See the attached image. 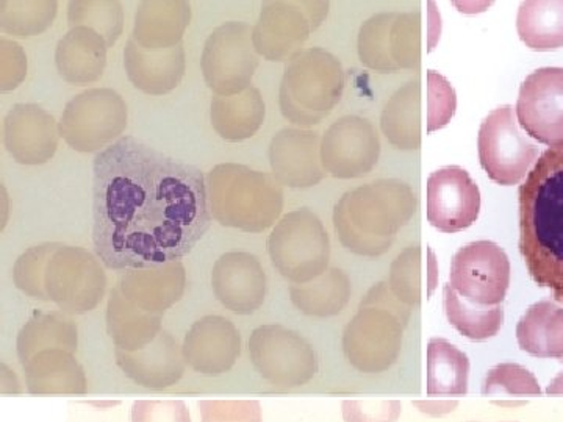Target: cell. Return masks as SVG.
<instances>
[{
	"mask_svg": "<svg viewBox=\"0 0 563 422\" xmlns=\"http://www.w3.org/2000/svg\"><path fill=\"white\" fill-rule=\"evenodd\" d=\"M358 57L376 73L418 69L421 62V14L418 11L379 13L363 22Z\"/></svg>",
	"mask_w": 563,
	"mask_h": 422,
	"instance_id": "9",
	"label": "cell"
},
{
	"mask_svg": "<svg viewBox=\"0 0 563 422\" xmlns=\"http://www.w3.org/2000/svg\"><path fill=\"white\" fill-rule=\"evenodd\" d=\"M210 211L225 227L261 233L279 220L284 190L276 177L236 163L214 166L207 176Z\"/></svg>",
	"mask_w": 563,
	"mask_h": 422,
	"instance_id": "4",
	"label": "cell"
},
{
	"mask_svg": "<svg viewBox=\"0 0 563 422\" xmlns=\"http://www.w3.org/2000/svg\"><path fill=\"white\" fill-rule=\"evenodd\" d=\"M455 92L450 81L435 70L428 73V132L444 127L455 113Z\"/></svg>",
	"mask_w": 563,
	"mask_h": 422,
	"instance_id": "42",
	"label": "cell"
},
{
	"mask_svg": "<svg viewBox=\"0 0 563 422\" xmlns=\"http://www.w3.org/2000/svg\"><path fill=\"white\" fill-rule=\"evenodd\" d=\"M518 198L526 268L539 287L563 303V143L540 155Z\"/></svg>",
	"mask_w": 563,
	"mask_h": 422,
	"instance_id": "2",
	"label": "cell"
},
{
	"mask_svg": "<svg viewBox=\"0 0 563 422\" xmlns=\"http://www.w3.org/2000/svg\"><path fill=\"white\" fill-rule=\"evenodd\" d=\"M273 176L290 188H312L325 177L320 135L302 129H284L269 144Z\"/></svg>",
	"mask_w": 563,
	"mask_h": 422,
	"instance_id": "22",
	"label": "cell"
},
{
	"mask_svg": "<svg viewBox=\"0 0 563 422\" xmlns=\"http://www.w3.org/2000/svg\"><path fill=\"white\" fill-rule=\"evenodd\" d=\"M506 422H515V421H506Z\"/></svg>",
	"mask_w": 563,
	"mask_h": 422,
	"instance_id": "50",
	"label": "cell"
},
{
	"mask_svg": "<svg viewBox=\"0 0 563 422\" xmlns=\"http://www.w3.org/2000/svg\"><path fill=\"white\" fill-rule=\"evenodd\" d=\"M518 124L539 143H563V68H540L529 74L518 95Z\"/></svg>",
	"mask_w": 563,
	"mask_h": 422,
	"instance_id": "17",
	"label": "cell"
},
{
	"mask_svg": "<svg viewBox=\"0 0 563 422\" xmlns=\"http://www.w3.org/2000/svg\"><path fill=\"white\" fill-rule=\"evenodd\" d=\"M470 360L454 344L443 338L428 343V395H466Z\"/></svg>",
	"mask_w": 563,
	"mask_h": 422,
	"instance_id": "36",
	"label": "cell"
},
{
	"mask_svg": "<svg viewBox=\"0 0 563 422\" xmlns=\"http://www.w3.org/2000/svg\"><path fill=\"white\" fill-rule=\"evenodd\" d=\"M481 213V191L461 166H446L428 179V220L443 233L472 227Z\"/></svg>",
	"mask_w": 563,
	"mask_h": 422,
	"instance_id": "18",
	"label": "cell"
},
{
	"mask_svg": "<svg viewBox=\"0 0 563 422\" xmlns=\"http://www.w3.org/2000/svg\"><path fill=\"white\" fill-rule=\"evenodd\" d=\"M274 268L292 284H307L328 271L331 242L320 218L309 209L285 214L268 238Z\"/></svg>",
	"mask_w": 563,
	"mask_h": 422,
	"instance_id": "8",
	"label": "cell"
},
{
	"mask_svg": "<svg viewBox=\"0 0 563 422\" xmlns=\"http://www.w3.org/2000/svg\"><path fill=\"white\" fill-rule=\"evenodd\" d=\"M443 307L448 321L472 342H487L498 335L504 324L503 307L481 310L468 306L455 295L451 285H444Z\"/></svg>",
	"mask_w": 563,
	"mask_h": 422,
	"instance_id": "37",
	"label": "cell"
},
{
	"mask_svg": "<svg viewBox=\"0 0 563 422\" xmlns=\"http://www.w3.org/2000/svg\"><path fill=\"white\" fill-rule=\"evenodd\" d=\"M58 3L18 2L3 0L0 2V29L2 32L16 36H35L46 32L57 16Z\"/></svg>",
	"mask_w": 563,
	"mask_h": 422,
	"instance_id": "38",
	"label": "cell"
},
{
	"mask_svg": "<svg viewBox=\"0 0 563 422\" xmlns=\"http://www.w3.org/2000/svg\"><path fill=\"white\" fill-rule=\"evenodd\" d=\"M22 366L32 395H84L87 391L84 368L68 351L38 352Z\"/></svg>",
	"mask_w": 563,
	"mask_h": 422,
	"instance_id": "28",
	"label": "cell"
},
{
	"mask_svg": "<svg viewBox=\"0 0 563 422\" xmlns=\"http://www.w3.org/2000/svg\"><path fill=\"white\" fill-rule=\"evenodd\" d=\"M290 296L296 309L303 314L335 316L350 302L351 280L342 269H328L312 281L292 285Z\"/></svg>",
	"mask_w": 563,
	"mask_h": 422,
	"instance_id": "34",
	"label": "cell"
},
{
	"mask_svg": "<svg viewBox=\"0 0 563 422\" xmlns=\"http://www.w3.org/2000/svg\"><path fill=\"white\" fill-rule=\"evenodd\" d=\"M124 66L129 80L140 91L151 96L168 95L179 87L187 69L184 44L173 49L150 51L131 38L125 44Z\"/></svg>",
	"mask_w": 563,
	"mask_h": 422,
	"instance_id": "25",
	"label": "cell"
},
{
	"mask_svg": "<svg viewBox=\"0 0 563 422\" xmlns=\"http://www.w3.org/2000/svg\"><path fill=\"white\" fill-rule=\"evenodd\" d=\"M561 362L563 363V358H562V360H561Z\"/></svg>",
	"mask_w": 563,
	"mask_h": 422,
	"instance_id": "51",
	"label": "cell"
},
{
	"mask_svg": "<svg viewBox=\"0 0 563 422\" xmlns=\"http://www.w3.org/2000/svg\"><path fill=\"white\" fill-rule=\"evenodd\" d=\"M415 406L420 407L422 413L442 417V414L453 412L457 402H415Z\"/></svg>",
	"mask_w": 563,
	"mask_h": 422,
	"instance_id": "48",
	"label": "cell"
},
{
	"mask_svg": "<svg viewBox=\"0 0 563 422\" xmlns=\"http://www.w3.org/2000/svg\"><path fill=\"white\" fill-rule=\"evenodd\" d=\"M521 351L539 358H563V307L540 301L529 307L517 325Z\"/></svg>",
	"mask_w": 563,
	"mask_h": 422,
	"instance_id": "31",
	"label": "cell"
},
{
	"mask_svg": "<svg viewBox=\"0 0 563 422\" xmlns=\"http://www.w3.org/2000/svg\"><path fill=\"white\" fill-rule=\"evenodd\" d=\"M514 107L493 110L479 129V160L484 171L503 187L518 185L536 165L539 149L518 127Z\"/></svg>",
	"mask_w": 563,
	"mask_h": 422,
	"instance_id": "13",
	"label": "cell"
},
{
	"mask_svg": "<svg viewBox=\"0 0 563 422\" xmlns=\"http://www.w3.org/2000/svg\"><path fill=\"white\" fill-rule=\"evenodd\" d=\"M54 116L36 103H18L3 122V143L13 160L21 165H44L58 147Z\"/></svg>",
	"mask_w": 563,
	"mask_h": 422,
	"instance_id": "20",
	"label": "cell"
},
{
	"mask_svg": "<svg viewBox=\"0 0 563 422\" xmlns=\"http://www.w3.org/2000/svg\"><path fill=\"white\" fill-rule=\"evenodd\" d=\"M106 40L88 27L70 29L55 51V63L63 80L87 85L99 80L107 66Z\"/></svg>",
	"mask_w": 563,
	"mask_h": 422,
	"instance_id": "27",
	"label": "cell"
},
{
	"mask_svg": "<svg viewBox=\"0 0 563 422\" xmlns=\"http://www.w3.org/2000/svg\"><path fill=\"white\" fill-rule=\"evenodd\" d=\"M472 422H476V421H472Z\"/></svg>",
	"mask_w": 563,
	"mask_h": 422,
	"instance_id": "52",
	"label": "cell"
},
{
	"mask_svg": "<svg viewBox=\"0 0 563 422\" xmlns=\"http://www.w3.org/2000/svg\"><path fill=\"white\" fill-rule=\"evenodd\" d=\"M132 422H191V417L184 401H136Z\"/></svg>",
	"mask_w": 563,
	"mask_h": 422,
	"instance_id": "46",
	"label": "cell"
},
{
	"mask_svg": "<svg viewBox=\"0 0 563 422\" xmlns=\"http://www.w3.org/2000/svg\"><path fill=\"white\" fill-rule=\"evenodd\" d=\"M265 102L257 88L236 96H217L211 99V125L225 141L239 143L254 136L265 122Z\"/></svg>",
	"mask_w": 563,
	"mask_h": 422,
	"instance_id": "29",
	"label": "cell"
},
{
	"mask_svg": "<svg viewBox=\"0 0 563 422\" xmlns=\"http://www.w3.org/2000/svg\"><path fill=\"white\" fill-rule=\"evenodd\" d=\"M106 288V273L91 252L57 243L44 263L38 299L57 303L63 313L84 314L101 303Z\"/></svg>",
	"mask_w": 563,
	"mask_h": 422,
	"instance_id": "7",
	"label": "cell"
},
{
	"mask_svg": "<svg viewBox=\"0 0 563 422\" xmlns=\"http://www.w3.org/2000/svg\"><path fill=\"white\" fill-rule=\"evenodd\" d=\"M390 290L404 306L421 302V247H407L391 265Z\"/></svg>",
	"mask_w": 563,
	"mask_h": 422,
	"instance_id": "40",
	"label": "cell"
},
{
	"mask_svg": "<svg viewBox=\"0 0 563 422\" xmlns=\"http://www.w3.org/2000/svg\"><path fill=\"white\" fill-rule=\"evenodd\" d=\"M79 332L65 313H35L18 335V355L22 365L33 355L47 349L77 351Z\"/></svg>",
	"mask_w": 563,
	"mask_h": 422,
	"instance_id": "33",
	"label": "cell"
},
{
	"mask_svg": "<svg viewBox=\"0 0 563 422\" xmlns=\"http://www.w3.org/2000/svg\"><path fill=\"white\" fill-rule=\"evenodd\" d=\"M450 285L468 306L481 310L503 307L510 285V262L493 242L461 247L451 262Z\"/></svg>",
	"mask_w": 563,
	"mask_h": 422,
	"instance_id": "14",
	"label": "cell"
},
{
	"mask_svg": "<svg viewBox=\"0 0 563 422\" xmlns=\"http://www.w3.org/2000/svg\"><path fill=\"white\" fill-rule=\"evenodd\" d=\"M402 412L398 401H344L346 422H396Z\"/></svg>",
	"mask_w": 563,
	"mask_h": 422,
	"instance_id": "45",
	"label": "cell"
},
{
	"mask_svg": "<svg viewBox=\"0 0 563 422\" xmlns=\"http://www.w3.org/2000/svg\"><path fill=\"white\" fill-rule=\"evenodd\" d=\"M250 355L257 373L274 387H302L318 373L312 344L284 325L255 329L250 338Z\"/></svg>",
	"mask_w": 563,
	"mask_h": 422,
	"instance_id": "11",
	"label": "cell"
},
{
	"mask_svg": "<svg viewBox=\"0 0 563 422\" xmlns=\"http://www.w3.org/2000/svg\"><path fill=\"white\" fill-rule=\"evenodd\" d=\"M128 127V106L110 88H92L70 99L63 110L60 136L74 151H103Z\"/></svg>",
	"mask_w": 563,
	"mask_h": 422,
	"instance_id": "10",
	"label": "cell"
},
{
	"mask_svg": "<svg viewBox=\"0 0 563 422\" xmlns=\"http://www.w3.org/2000/svg\"><path fill=\"white\" fill-rule=\"evenodd\" d=\"M520 40L532 51L563 47V0H528L517 16Z\"/></svg>",
	"mask_w": 563,
	"mask_h": 422,
	"instance_id": "35",
	"label": "cell"
},
{
	"mask_svg": "<svg viewBox=\"0 0 563 422\" xmlns=\"http://www.w3.org/2000/svg\"><path fill=\"white\" fill-rule=\"evenodd\" d=\"M418 198L401 180L384 179L347 191L333 210V227L347 251L379 257L417 213Z\"/></svg>",
	"mask_w": 563,
	"mask_h": 422,
	"instance_id": "3",
	"label": "cell"
},
{
	"mask_svg": "<svg viewBox=\"0 0 563 422\" xmlns=\"http://www.w3.org/2000/svg\"><path fill=\"white\" fill-rule=\"evenodd\" d=\"M68 24L70 29L88 27L98 32L111 47L122 35L124 13L120 2H79L74 0L68 7Z\"/></svg>",
	"mask_w": 563,
	"mask_h": 422,
	"instance_id": "39",
	"label": "cell"
},
{
	"mask_svg": "<svg viewBox=\"0 0 563 422\" xmlns=\"http://www.w3.org/2000/svg\"><path fill=\"white\" fill-rule=\"evenodd\" d=\"M211 287L225 309L252 314L265 302L266 274L261 260L250 252H228L214 263Z\"/></svg>",
	"mask_w": 563,
	"mask_h": 422,
	"instance_id": "19",
	"label": "cell"
},
{
	"mask_svg": "<svg viewBox=\"0 0 563 422\" xmlns=\"http://www.w3.org/2000/svg\"><path fill=\"white\" fill-rule=\"evenodd\" d=\"M329 7V2L295 0L263 3L261 18L252 29L255 51L269 62L290 60L328 18Z\"/></svg>",
	"mask_w": 563,
	"mask_h": 422,
	"instance_id": "12",
	"label": "cell"
},
{
	"mask_svg": "<svg viewBox=\"0 0 563 422\" xmlns=\"http://www.w3.org/2000/svg\"><path fill=\"white\" fill-rule=\"evenodd\" d=\"M380 127L393 146L417 151L421 146V87L412 80L399 88L387 102Z\"/></svg>",
	"mask_w": 563,
	"mask_h": 422,
	"instance_id": "32",
	"label": "cell"
},
{
	"mask_svg": "<svg viewBox=\"0 0 563 422\" xmlns=\"http://www.w3.org/2000/svg\"><path fill=\"white\" fill-rule=\"evenodd\" d=\"M114 355L125 376L141 387L162 390L179 382L185 373V358L179 343L172 333L165 331L144 349H117Z\"/></svg>",
	"mask_w": 563,
	"mask_h": 422,
	"instance_id": "24",
	"label": "cell"
},
{
	"mask_svg": "<svg viewBox=\"0 0 563 422\" xmlns=\"http://www.w3.org/2000/svg\"><path fill=\"white\" fill-rule=\"evenodd\" d=\"M201 68L206 84L218 96L250 90L258 68L250 25L231 21L214 29L203 46Z\"/></svg>",
	"mask_w": 563,
	"mask_h": 422,
	"instance_id": "15",
	"label": "cell"
},
{
	"mask_svg": "<svg viewBox=\"0 0 563 422\" xmlns=\"http://www.w3.org/2000/svg\"><path fill=\"white\" fill-rule=\"evenodd\" d=\"M185 363L203 376L231 371L242 354V335L222 316H203L191 325L181 346Z\"/></svg>",
	"mask_w": 563,
	"mask_h": 422,
	"instance_id": "21",
	"label": "cell"
},
{
	"mask_svg": "<svg viewBox=\"0 0 563 422\" xmlns=\"http://www.w3.org/2000/svg\"><path fill=\"white\" fill-rule=\"evenodd\" d=\"M202 422H262L258 401H201Z\"/></svg>",
	"mask_w": 563,
	"mask_h": 422,
	"instance_id": "44",
	"label": "cell"
},
{
	"mask_svg": "<svg viewBox=\"0 0 563 422\" xmlns=\"http://www.w3.org/2000/svg\"><path fill=\"white\" fill-rule=\"evenodd\" d=\"M118 288L133 306L163 316L184 296L187 271L181 262L166 263L154 268L129 269L122 274Z\"/></svg>",
	"mask_w": 563,
	"mask_h": 422,
	"instance_id": "23",
	"label": "cell"
},
{
	"mask_svg": "<svg viewBox=\"0 0 563 422\" xmlns=\"http://www.w3.org/2000/svg\"><path fill=\"white\" fill-rule=\"evenodd\" d=\"M409 307L393 295L388 284L369 290L343 333V351L355 369L365 374L387 371L402 349Z\"/></svg>",
	"mask_w": 563,
	"mask_h": 422,
	"instance_id": "5",
	"label": "cell"
},
{
	"mask_svg": "<svg viewBox=\"0 0 563 422\" xmlns=\"http://www.w3.org/2000/svg\"><path fill=\"white\" fill-rule=\"evenodd\" d=\"M27 76V58L13 41H0V90H14Z\"/></svg>",
	"mask_w": 563,
	"mask_h": 422,
	"instance_id": "47",
	"label": "cell"
},
{
	"mask_svg": "<svg viewBox=\"0 0 563 422\" xmlns=\"http://www.w3.org/2000/svg\"><path fill=\"white\" fill-rule=\"evenodd\" d=\"M191 21L190 3L141 2L135 14L132 40L150 51L173 49L181 44Z\"/></svg>",
	"mask_w": 563,
	"mask_h": 422,
	"instance_id": "26",
	"label": "cell"
},
{
	"mask_svg": "<svg viewBox=\"0 0 563 422\" xmlns=\"http://www.w3.org/2000/svg\"><path fill=\"white\" fill-rule=\"evenodd\" d=\"M162 318L133 306L120 288L110 292L107 329L117 349L136 352L150 346L162 331Z\"/></svg>",
	"mask_w": 563,
	"mask_h": 422,
	"instance_id": "30",
	"label": "cell"
},
{
	"mask_svg": "<svg viewBox=\"0 0 563 422\" xmlns=\"http://www.w3.org/2000/svg\"><path fill=\"white\" fill-rule=\"evenodd\" d=\"M379 135L365 118H340L321 140L322 168L335 179L366 176L379 162Z\"/></svg>",
	"mask_w": 563,
	"mask_h": 422,
	"instance_id": "16",
	"label": "cell"
},
{
	"mask_svg": "<svg viewBox=\"0 0 563 422\" xmlns=\"http://www.w3.org/2000/svg\"><path fill=\"white\" fill-rule=\"evenodd\" d=\"M484 395H542L539 380L525 366L517 363H501L496 365L485 376L483 384Z\"/></svg>",
	"mask_w": 563,
	"mask_h": 422,
	"instance_id": "41",
	"label": "cell"
},
{
	"mask_svg": "<svg viewBox=\"0 0 563 422\" xmlns=\"http://www.w3.org/2000/svg\"><path fill=\"white\" fill-rule=\"evenodd\" d=\"M92 242L117 271L180 262L211 225L201 169L122 136L92 163Z\"/></svg>",
	"mask_w": 563,
	"mask_h": 422,
	"instance_id": "1",
	"label": "cell"
},
{
	"mask_svg": "<svg viewBox=\"0 0 563 422\" xmlns=\"http://www.w3.org/2000/svg\"><path fill=\"white\" fill-rule=\"evenodd\" d=\"M547 392L548 395H563V371L548 385Z\"/></svg>",
	"mask_w": 563,
	"mask_h": 422,
	"instance_id": "49",
	"label": "cell"
},
{
	"mask_svg": "<svg viewBox=\"0 0 563 422\" xmlns=\"http://www.w3.org/2000/svg\"><path fill=\"white\" fill-rule=\"evenodd\" d=\"M55 244L57 243H46L31 247L18 258L13 268V279L16 287L25 295L38 299L41 274H43L44 263H46L51 252L54 251Z\"/></svg>",
	"mask_w": 563,
	"mask_h": 422,
	"instance_id": "43",
	"label": "cell"
},
{
	"mask_svg": "<svg viewBox=\"0 0 563 422\" xmlns=\"http://www.w3.org/2000/svg\"><path fill=\"white\" fill-rule=\"evenodd\" d=\"M344 84L342 63L331 52L321 47L298 52L282 77V114L296 125L320 124L342 101Z\"/></svg>",
	"mask_w": 563,
	"mask_h": 422,
	"instance_id": "6",
	"label": "cell"
}]
</instances>
